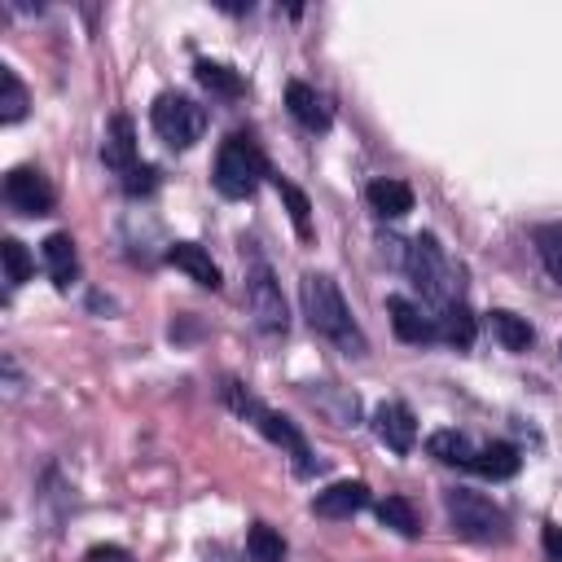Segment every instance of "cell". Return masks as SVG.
<instances>
[{"label":"cell","mask_w":562,"mask_h":562,"mask_svg":"<svg viewBox=\"0 0 562 562\" xmlns=\"http://www.w3.org/2000/svg\"><path fill=\"white\" fill-rule=\"evenodd\" d=\"M299 303H303L307 325H312L316 334H325L329 342H338L347 356H364V351H369V342H364L360 325L351 321L347 299H342V290L334 285V277H325V272H303V281H299Z\"/></svg>","instance_id":"6da1fadb"},{"label":"cell","mask_w":562,"mask_h":562,"mask_svg":"<svg viewBox=\"0 0 562 562\" xmlns=\"http://www.w3.org/2000/svg\"><path fill=\"white\" fill-rule=\"evenodd\" d=\"M404 268H408L413 285L435 303V312L461 303V277H457V268L448 263V255H443V246H439L435 233H417V237L408 241Z\"/></svg>","instance_id":"7a4b0ae2"},{"label":"cell","mask_w":562,"mask_h":562,"mask_svg":"<svg viewBox=\"0 0 562 562\" xmlns=\"http://www.w3.org/2000/svg\"><path fill=\"white\" fill-rule=\"evenodd\" d=\"M443 509H448L452 531L465 536V540H479V544H492V540L501 544V540H509V518H505V509H501L496 501L470 492V487L443 492Z\"/></svg>","instance_id":"3957f363"},{"label":"cell","mask_w":562,"mask_h":562,"mask_svg":"<svg viewBox=\"0 0 562 562\" xmlns=\"http://www.w3.org/2000/svg\"><path fill=\"white\" fill-rule=\"evenodd\" d=\"M268 176V162L259 154V145L250 136H228L215 154V189L224 198H250L259 189V180Z\"/></svg>","instance_id":"277c9868"},{"label":"cell","mask_w":562,"mask_h":562,"mask_svg":"<svg viewBox=\"0 0 562 562\" xmlns=\"http://www.w3.org/2000/svg\"><path fill=\"white\" fill-rule=\"evenodd\" d=\"M224 400H228V404H233L241 417H250V422H255V426H259V430H263L272 443L290 448V452H294V465H299V474H312V470H316V461H312V448H307V439L299 435V426H294L290 417H281V413L263 408V404H259L250 391L241 395V386H237V382H228V386H224Z\"/></svg>","instance_id":"5b68a950"},{"label":"cell","mask_w":562,"mask_h":562,"mask_svg":"<svg viewBox=\"0 0 562 562\" xmlns=\"http://www.w3.org/2000/svg\"><path fill=\"white\" fill-rule=\"evenodd\" d=\"M149 123H154L158 140L171 145V149H189V145H198L202 132H206L202 105H198L193 97H184V92H162V97L154 101V110H149Z\"/></svg>","instance_id":"8992f818"},{"label":"cell","mask_w":562,"mask_h":562,"mask_svg":"<svg viewBox=\"0 0 562 562\" xmlns=\"http://www.w3.org/2000/svg\"><path fill=\"white\" fill-rule=\"evenodd\" d=\"M246 307L255 316V325L263 334H285L290 329V312H285V299H281V285L272 277L268 263H250V277H246Z\"/></svg>","instance_id":"52a82bcc"},{"label":"cell","mask_w":562,"mask_h":562,"mask_svg":"<svg viewBox=\"0 0 562 562\" xmlns=\"http://www.w3.org/2000/svg\"><path fill=\"white\" fill-rule=\"evenodd\" d=\"M4 198L22 215H48L53 202H57V193H53V184H48V176L40 167H13L4 176Z\"/></svg>","instance_id":"ba28073f"},{"label":"cell","mask_w":562,"mask_h":562,"mask_svg":"<svg viewBox=\"0 0 562 562\" xmlns=\"http://www.w3.org/2000/svg\"><path fill=\"white\" fill-rule=\"evenodd\" d=\"M373 435L391 448V452H413V443H417V422H413V413H408V404H400V400H382L378 408H373Z\"/></svg>","instance_id":"9c48e42d"},{"label":"cell","mask_w":562,"mask_h":562,"mask_svg":"<svg viewBox=\"0 0 562 562\" xmlns=\"http://www.w3.org/2000/svg\"><path fill=\"white\" fill-rule=\"evenodd\" d=\"M285 105H290V114L307 127V132H325L329 123H334V110H329V101L312 88V83H303V79H294V83H285Z\"/></svg>","instance_id":"30bf717a"},{"label":"cell","mask_w":562,"mask_h":562,"mask_svg":"<svg viewBox=\"0 0 562 562\" xmlns=\"http://www.w3.org/2000/svg\"><path fill=\"white\" fill-rule=\"evenodd\" d=\"M386 312H391V329L404 338V342H435L439 338V325L435 316H426L417 303H408L404 294H391L386 299Z\"/></svg>","instance_id":"8fae6325"},{"label":"cell","mask_w":562,"mask_h":562,"mask_svg":"<svg viewBox=\"0 0 562 562\" xmlns=\"http://www.w3.org/2000/svg\"><path fill=\"white\" fill-rule=\"evenodd\" d=\"M364 505H369V487H364L360 479L329 483V487L316 492V501H312V509H316L321 518H351V514H360Z\"/></svg>","instance_id":"7c38bea8"},{"label":"cell","mask_w":562,"mask_h":562,"mask_svg":"<svg viewBox=\"0 0 562 562\" xmlns=\"http://www.w3.org/2000/svg\"><path fill=\"white\" fill-rule=\"evenodd\" d=\"M101 162L110 171H119V176H127L136 167V127H132L127 114H114L110 119V132L101 140Z\"/></svg>","instance_id":"4fadbf2b"},{"label":"cell","mask_w":562,"mask_h":562,"mask_svg":"<svg viewBox=\"0 0 562 562\" xmlns=\"http://www.w3.org/2000/svg\"><path fill=\"white\" fill-rule=\"evenodd\" d=\"M40 255H44V268H48L53 285L57 290H70V281L79 277V255H75L70 233H48L44 246H40Z\"/></svg>","instance_id":"5bb4252c"},{"label":"cell","mask_w":562,"mask_h":562,"mask_svg":"<svg viewBox=\"0 0 562 562\" xmlns=\"http://www.w3.org/2000/svg\"><path fill=\"white\" fill-rule=\"evenodd\" d=\"M167 263H176L180 272H189L198 285H206V290H220V268H215V259L198 246V241H176L171 250H167Z\"/></svg>","instance_id":"9a60e30c"},{"label":"cell","mask_w":562,"mask_h":562,"mask_svg":"<svg viewBox=\"0 0 562 562\" xmlns=\"http://www.w3.org/2000/svg\"><path fill=\"white\" fill-rule=\"evenodd\" d=\"M364 193H369V206H373L378 215H386V220H400V215L413 211V189H408L404 180H395V176L373 180Z\"/></svg>","instance_id":"2e32d148"},{"label":"cell","mask_w":562,"mask_h":562,"mask_svg":"<svg viewBox=\"0 0 562 562\" xmlns=\"http://www.w3.org/2000/svg\"><path fill=\"white\" fill-rule=\"evenodd\" d=\"M518 465H522V457H518L514 443H487V448H479L474 461H470V470L483 474V479H514Z\"/></svg>","instance_id":"e0dca14e"},{"label":"cell","mask_w":562,"mask_h":562,"mask_svg":"<svg viewBox=\"0 0 562 562\" xmlns=\"http://www.w3.org/2000/svg\"><path fill=\"white\" fill-rule=\"evenodd\" d=\"M426 452H430L435 461H443V465H465V470H470V461H474L479 448H470V439H465L461 430H435V435L426 439Z\"/></svg>","instance_id":"ac0fdd59"},{"label":"cell","mask_w":562,"mask_h":562,"mask_svg":"<svg viewBox=\"0 0 562 562\" xmlns=\"http://www.w3.org/2000/svg\"><path fill=\"white\" fill-rule=\"evenodd\" d=\"M193 75H198V83H202L206 92H215V97H241V75H237L233 66H224V61L198 57V61H193Z\"/></svg>","instance_id":"d6986e66"},{"label":"cell","mask_w":562,"mask_h":562,"mask_svg":"<svg viewBox=\"0 0 562 562\" xmlns=\"http://www.w3.org/2000/svg\"><path fill=\"white\" fill-rule=\"evenodd\" d=\"M487 325H492V334L501 338V347H505V351H527V347H531V325H527L518 312L496 307V312L487 316Z\"/></svg>","instance_id":"ffe728a7"},{"label":"cell","mask_w":562,"mask_h":562,"mask_svg":"<svg viewBox=\"0 0 562 562\" xmlns=\"http://www.w3.org/2000/svg\"><path fill=\"white\" fill-rule=\"evenodd\" d=\"M435 325H439V338H448L452 347H470V342H474V316H470L465 303L443 307V312L435 316Z\"/></svg>","instance_id":"44dd1931"},{"label":"cell","mask_w":562,"mask_h":562,"mask_svg":"<svg viewBox=\"0 0 562 562\" xmlns=\"http://www.w3.org/2000/svg\"><path fill=\"white\" fill-rule=\"evenodd\" d=\"M277 193H281V202H285V211H290V224H294V233L307 241V237H312V202H307V193H303L299 184L281 180V176H277Z\"/></svg>","instance_id":"7402d4cb"},{"label":"cell","mask_w":562,"mask_h":562,"mask_svg":"<svg viewBox=\"0 0 562 562\" xmlns=\"http://www.w3.org/2000/svg\"><path fill=\"white\" fill-rule=\"evenodd\" d=\"M22 114H26V88L13 75V66H0V119L4 123H18Z\"/></svg>","instance_id":"603a6c76"},{"label":"cell","mask_w":562,"mask_h":562,"mask_svg":"<svg viewBox=\"0 0 562 562\" xmlns=\"http://www.w3.org/2000/svg\"><path fill=\"white\" fill-rule=\"evenodd\" d=\"M246 549H250L255 562H285V540H281L268 522H255V527L246 531Z\"/></svg>","instance_id":"cb8c5ba5"},{"label":"cell","mask_w":562,"mask_h":562,"mask_svg":"<svg viewBox=\"0 0 562 562\" xmlns=\"http://www.w3.org/2000/svg\"><path fill=\"white\" fill-rule=\"evenodd\" d=\"M378 518H382V527H391V531H400V536H417V514H413V505H408L404 496L378 501Z\"/></svg>","instance_id":"d4e9b609"},{"label":"cell","mask_w":562,"mask_h":562,"mask_svg":"<svg viewBox=\"0 0 562 562\" xmlns=\"http://www.w3.org/2000/svg\"><path fill=\"white\" fill-rule=\"evenodd\" d=\"M536 250H540V263L549 268V277L562 285V224L536 228Z\"/></svg>","instance_id":"484cf974"},{"label":"cell","mask_w":562,"mask_h":562,"mask_svg":"<svg viewBox=\"0 0 562 562\" xmlns=\"http://www.w3.org/2000/svg\"><path fill=\"white\" fill-rule=\"evenodd\" d=\"M0 255H4V277H9V285H22V281L31 277V255H26V246H22L18 237H4V241H0Z\"/></svg>","instance_id":"4316f807"},{"label":"cell","mask_w":562,"mask_h":562,"mask_svg":"<svg viewBox=\"0 0 562 562\" xmlns=\"http://www.w3.org/2000/svg\"><path fill=\"white\" fill-rule=\"evenodd\" d=\"M154 184H158V167H149V162H136V167L123 176V189H127L132 198H140V193H154Z\"/></svg>","instance_id":"83f0119b"},{"label":"cell","mask_w":562,"mask_h":562,"mask_svg":"<svg viewBox=\"0 0 562 562\" xmlns=\"http://www.w3.org/2000/svg\"><path fill=\"white\" fill-rule=\"evenodd\" d=\"M540 544H544V558H549V562H562V527H558V522H544Z\"/></svg>","instance_id":"f1b7e54d"},{"label":"cell","mask_w":562,"mask_h":562,"mask_svg":"<svg viewBox=\"0 0 562 562\" xmlns=\"http://www.w3.org/2000/svg\"><path fill=\"white\" fill-rule=\"evenodd\" d=\"M83 562H132V553L119 549V544H92V549L83 553Z\"/></svg>","instance_id":"f546056e"},{"label":"cell","mask_w":562,"mask_h":562,"mask_svg":"<svg viewBox=\"0 0 562 562\" xmlns=\"http://www.w3.org/2000/svg\"><path fill=\"white\" fill-rule=\"evenodd\" d=\"M558 351H562V347H558Z\"/></svg>","instance_id":"4dcf8cb0"}]
</instances>
